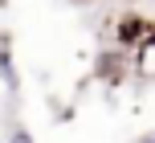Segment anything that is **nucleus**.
<instances>
[{
	"instance_id": "423d86ee",
	"label": "nucleus",
	"mask_w": 155,
	"mask_h": 143,
	"mask_svg": "<svg viewBox=\"0 0 155 143\" xmlns=\"http://www.w3.org/2000/svg\"><path fill=\"white\" fill-rule=\"evenodd\" d=\"M135 143H155V131H147V135H139Z\"/></svg>"
},
{
	"instance_id": "f257e3e1",
	"label": "nucleus",
	"mask_w": 155,
	"mask_h": 143,
	"mask_svg": "<svg viewBox=\"0 0 155 143\" xmlns=\"http://www.w3.org/2000/svg\"><path fill=\"white\" fill-rule=\"evenodd\" d=\"M131 74L139 82H155V21H151V29L131 45Z\"/></svg>"
},
{
	"instance_id": "7ed1b4c3",
	"label": "nucleus",
	"mask_w": 155,
	"mask_h": 143,
	"mask_svg": "<svg viewBox=\"0 0 155 143\" xmlns=\"http://www.w3.org/2000/svg\"><path fill=\"white\" fill-rule=\"evenodd\" d=\"M147 29H151L147 16H139V12H123V16H118V25H114V41H118V49H127V53H131V45H135Z\"/></svg>"
},
{
	"instance_id": "39448f33",
	"label": "nucleus",
	"mask_w": 155,
	"mask_h": 143,
	"mask_svg": "<svg viewBox=\"0 0 155 143\" xmlns=\"http://www.w3.org/2000/svg\"><path fill=\"white\" fill-rule=\"evenodd\" d=\"M4 143H37V139L29 135V127H21V123H12V131H8V139H4Z\"/></svg>"
},
{
	"instance_id": "0eeeda50",
	"label": "nucleus",
	"mask_w": 155,
	"mask_h": 143,
	"mask_svg": "<svg viewBox=\"0 0 155 143\" xmlns=\"http://www.w3.org/2000/svg\"><path fill=\"white\" fill-rule=\"evenodd\" d=\"M70 4H78V8H86V4H94V0H70Z\"/></svg>"
},
{
	"instance_id": "20e7f679",
	"label": "nucleus",
	"mask_w": 155,
	"mask_h": 143,
	"mask_svg": "<svg viewBox=\"0 0 155 143\" xmlns=\"http://www.w3.org/2000/svg\"><path fill=\"white\" fill-rule=\"evenodd\" d=\"M0 82H4L8 94H21V74H16V57H12V37H0Z\"/></svg>"
},
{
	"instance_id": "f03ea898",
	"label": "nucleus",
	"mask_w": 155,
	"mask_h": 143,
	"mask_svg": "<svg viewBox=\"0 0 155 143\" xmlns=\"http://www.w3.org/2000/svg\"><path fill=\"white\" fill-rule=\"evenodd\" d=\"M94 74H98V82H110V86H114V82H123L127 74H131V53H127V49H102L98 57H94Z\"/></svg>"
}]
</instances>
